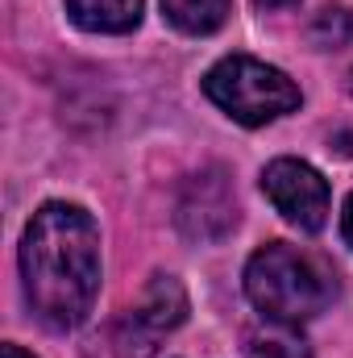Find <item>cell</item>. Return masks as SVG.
Returning a JSON list of instances; mask_svg holds the SVG:
<instances>
[{
    "label": "cell",
    "mask_w": 353,
    "mask_h": 358,
    "mask_svg": "<svg viewBox=\"0 0 353 358\" xmlns=\"http://www.w3.org/2000/svg\"><path fill=\"white\" fill-rule=\"evenodd\" d=\"M308 38H312L320 50L350 46V42H353V13H350V8H337V4L320 8V13L312 17V29H308Z\"/></svg>",
    "instance_id": "cell-10"
},
{
    "label": "cell",
    "mask_w": 353,
    "mask_h": 358,
    "mask_svg": "<svg viewBox=\"0 0 353 358\" xmlns=\"http://www.w3.org/2000/svg\"><path fill=\"white\" fill-rule=\"evenodd\" d=\"M246 355L250 358H312V346L303 342V334L295 325H262L246 334Z\"/></svg>",
    "instance_id": "cell-9"
},
{
    "label": "cell",
    "mask_w": 353,
    "mask_h": 358,
    "mask_svg": "<svg viewBox=\"0 0 353 358\" xmlns=\"http://www.w3.org/2000/svg\"><path fill=\"white\" fill-rule=\"evenodd\" d=\"M204 92L212 104H220L241 125H266V121L299 108V88L278 67H266L250 55L220 59L204 76Z\"/></svg>",
    "instance_id": "cell-3"
},
{
    "label": "cell",
    "mask_w": 353,
    "mask_h": 358,
    "mask_svg": "<svg viewBox=\"0 0 353 358\" xmlns=\"http://www.w3.org/2000/svg\"><path fill=\"white\" fill-rule=\"evenodd\" d=\"M237 225V196L225 167H208L195 179H187L179 196V229L191 242H220Z\"/></svg>",
    "instance_id": "cell-6"
},
{
    "label": "cell",
    "mask_w": 353,
    "mask_h": 358,
    "mask_svg": "<svg viewBox=\"0 0 353 358\" xmlns=\"http://www.w3.org/2000/svg\"><path fill=\"white\" fill-rule=\"evenodd\" d=\"M254 4H262V8H287V4H295V0H254Z\"/></svg>",
    "instance_id": "cell-12"
},
{
    "label": "cell",
    "mask_w": 353,
    "mask_h": 358,
    "mask_svg": "<svg viewBox=\"0 0 353 358\" xmlns=\"http://www.w3.org/2000/svg\"><path fill=\"white\" fill-rule=\"evenodd\" d=\"M341 229H345V242L353 246V196H350V204H345V221H341Z\"/></svg>",
    "instance_id": "cell-11"
},
{
    "label": "cell",
    "mask_w": 353,
    "mask_h": 358,
    "mask_svg": "<svg viewBox=\"0 0 353 358\" xmlns=\"http://www.w3.org/2000/svg\"><path fill=\"white\" fill-rule=\"evenodd\" d=\"M262 192L270 204L299 229L316 234L329 221V183L316 167L299 163V159H274L262 171Z\"/></svg>",
    "instance_id": "cell-5"
},
{
    "label": "cell",
    "mask_w": 353,
    "mask_h": 358,
    "mask_svg": "<svg viewBox=\"0 0 353 358\" xmlns=\"http://www.w3.org/2000/svg\"><path fill=\"white\" fill-rule=\"evenodd\" d=\"M4 358H33V355H25L21 346H4Z\"/></svg>",
    "instance_id": "cell-13"
},
{
    "label": "cell",
    "mask_w": 353,
    "mask_h": 358,
    "mask_svg": "<svg viewBox=\"0 0 353 358\" xmlns=\"http://www.w3.org/2000/svg\"><path fill=\"white\" fill-rule=\"evenodd\" d=\"M163 13L183 34H212L229 21L233 0H163Z\"/></svg>",
    "instance_id": "cell-8"
},
{
    "label": "cell",
    "mask_w": 353,
    "mask_h": 358,
    "mask_svg": "<svg viewBox=\"0 0 353 358\" xmlns=\"http://www.w3.org/2000/svg\"><path fill=\"white\" fill-rule=\"evenodd\" d=\"M21 279L33 317L67 334L84 325L100 292V229L80 204H42L21 238Z\"/></svg>",
    "instance_id": "cell-1"
},
{
    "label": "cell",
    "mask_w": 353,
    "mask_h": 358,
    "mask_svg": "<svg viewBox=\"0 0 353 358\" xmlns=\"http://www.w3.org/2000/svg\"><path fill=\"white\" fill-rule=\"evenodd\" d=\"M67 13L91 34H129L142 21V0H67Z\"/></svg>",
    "instance_id": "cell-7"
},
{
    "label": "cell",
    "mask_w": 353,
    "mask_h": 358,
    "mask_svg": "<svg viewBox=\"0 0 353 358\" xmlns=\"http://www.w3.org/2000/svg\"><path fill=\"white\" fill-rule=\"evenodd\" d=\"M246 292L270 321L299 325L333 304L337 279L316 255L295 250L287 242H270L246 267Z\"/></svg>",
    "instance_id": "cell-2"
},
{
    "label": "cell",
    "mask_w": 353,
    "mask_h": 358,
    "mask_svg": "<svg viewBox=\"0 0 353 358\" xmlns=\"http://www.w3.org/2000/svg\"><path fill=\"white\" fill-rule=\"evenodd\" d=\"M187 317V296L171 275H154L146 287L142 304L112 325H104L88 342V358H150L158 350V338L183 325Z\"/></svg>",
    "instance_id": "cell-4"
}]
</instances>
